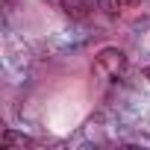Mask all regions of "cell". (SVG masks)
Listing matches in <instances>:
<instances>
[{"label": "cell", "instance_id": "obj_1", "mask_svg": "<svg viewBox=\"0 0 150 150\" xmlns=\"http://www.w3.org/2000/svg\"><path fill=\"white\" fill-rule=\"evenodd\" d=\"M91 71H94V77L103 80V83L121 80L124 71H127V56H124V50H118V47H103V50L94 56Z\"/></svg>", "mask_w": 150, "mask_h": 150}, {"label": "cell", "instance_id": "obj_2", "mask_svg": "<svg viewBox=\"0 0 150 150\" xmlns=\"http://www.w3.org/2000/svg\"><path fill=\"white\" fill-rule=\"evenodd\" d=\"M59 6L71 21H86L94 9V0H59Z\"/></svg>", "mask_w": 150, "mask_h": 150}, {"label": "cell", "instance_id": "obj_3", "mask_svg": "<svg viewBox=\"0 0 150 150\" xmlns=\"http://www.w3.org/2000/svg\"><path fill=\"white\" fill-rule=\"evenodd\" d=\"M0 147L3 150H15V147H35V141L30 138V135H24V132H15V129H6L3 132V138H0Z\"/></svg>", "mask_w": 150, "mask_h": 150}, {"label": "cell", "instance_id": "obj_4", "mask_svg": "<svg viewBox=\"0 0 150 150\" xmlns=\"http://www.w3.org/2000/svg\"><path fill=\"white\" fill-rule=\"evenodd\" d=\"M129 3H135V0H100V6L106 9V15H118L124 6H129Z\"/></svg>", "mask_w": 150, "mask_h": 150}, {"label": "cell", "instance_id": "obj_5", "mask_svg": "<svg viewBox=\"0 0 150 150\" xmlns=\"http://www.w3.org/2000/svg\"><path fill=\"white\" fill-rule=\"evenodd\" d=\"M144 77H147V80H150V65H147V68H144Z\"/></svg>", "mask_w": 150, "mask_h": 150}]
</instances>
